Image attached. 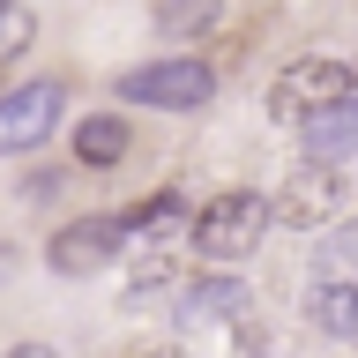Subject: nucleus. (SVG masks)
Instances as JSON below:
<instances>
[{"label":"nucleus","instance_id":"1","mask_svg":"<svg viewBox=\"0 0 358 358\" xmlns=\"http://www.w3.org/2000/svg\"><path fill=\"white\" fill-rule=\"evenodd\" d=\"M268 217H276V201H268V194H254V187H224V194H209L194 209L187 246H194L209 268H231V262H246V254L262 246Z\"/></svg>","mask_w":358,"mask_h":358},{"label":"nucleus","instance_id":"2","mask_svg":"<svg viewBox=\"0 0 358 358\" xmlns=\"http://www.w3.org/2000/svg\"><path fill=\"white\" fill-rule=\"evenodd\" d=\"M358 97V67L351 60H329V52H306V60H291L276 83H268V120H321V112H336V105H351Z\"/></svg>","mask_w":358,"mask_h":358},{"label":"nucleus","instance_id":"3","mask_svg":"<svg viewBox=\"0 0 358 358\" xmlns=\"http://www.w3.org/2000/svg\"><path fill=\"white\" fill-rule=\"evenodd\" d=\"M120 97L127 105H157V112H201L217 97V67L201 60V52H172V60H142L120 75Z\"/></svg>","mask_w":358,"mask_h":358},{"label":"nucleus","instance_id":"4","mask_svg":"<svg viewBox=\"0 0 358 358\" xmlns=\"http://www.w3.org/2000/svg\"><path fill=\"white\" fill-rule=\"evenodd\" d=\"M60 120H67V90L60 83H15L8 97H0V157L38 150Z\"/></svg>","mask_w":358,"mask_h":358},{"label":"nucleus","instance_id":"5","mask_svg":"<svg viewBox=\"0 0 358 358\" xmlns=\"http://www.w3.org/2000/svg\"><path fill=\"white\" fill-rule=\"evenodd\" d=\"M120 246H127L120 217H75L67 231H52L45 262L60 268V276H97V268H112V254H120Z\"/></svg>","mask_w":358,"mask_h":358},{"label":"nucleus","instance_id":"6","mask_svg":"<svg viewBox=\"0 0 358 358\" xmlns=\"http://www.w3.org/2000/svg\"><path fill=\"white\" fill-rule=\"evenodd\" d=\"M172 299H179L172 313L187 321V329H217V321H246V299H254V291H246L239 276L209 268V276H194V284H179Z\"/></svg>","mask_w":358,"mask_h":358},{"label":"nucleus","instance_id":"7","mask_svg":"<svg viewBox=\"0 0 358 358\" xmlns=\"http://www.w3.org/2000/svg\"><path fill=\"white\" fill-rule=\"evenodd\" d=\"M336 209H343V179L329 172V164H299V172L284 179V194H276V217L284 224H329Z\"/></svg>","mask_w":358,"mask_h":358},{"label":"nucleus","instance_id":"8","mask_svg":"<svg viewBox=\"0 0 358 358\" xmlns=\"http://www.w3.org/2000/svg\"><path fill=\"white\" fill-rule=\"evenodd\" d=\"M299 142H306V164H329V172L351 164V157H358V97L336 105V112H321V120H306Z\"/></svg>","mask_w":358,"mask_h":358},{"label":"nucleus","instance_id":"9","mask_svg":"<svg viewBox=\"0 0 358 358\" xmlns=\"http://www.w3.org/2000/svg\"><path fill=\"white\" fill-rule=\"evenodd\" d=\"M157 291H179L172 231H157V239H134V262H127V299H157Z\"/></svg>","mask_w":358,"mask_h":358},{"label":"nucleus","instance_id":"10","mask_svg":"<svg viewBox=\"0 0 358 358\" xmlns=\"http://www.w3.org/2000/svg\"><path fill=\"white\" fill-rule=\"evenodd\" d=\"M127 120H112V112H97V120H75V164H90V172H112L120 157H127Z\"/></svg>","mask_w":358,"mask_h":358},{"label":"nucleus","instance_id":"11","mask_svg":"<svg viewBox=\"0 0 358 358\" xmlns=\"http://www.w3.org/2000/svg\"><path fill=\"white\" fill-rule=\"evenodd\" d=\"M313 276H321V284H351V291H358V217H351V224H329V239L313 246Z\"/></svg>","mask_w":358,"mask_h":358},{"label":"nucleus","instance_id":"12","mask_svg":"<svg viewBox=\"0 0 358 358\" xmlns=\"http://www.w3.org/2000/svg\"><path fill=\"white\" fill-rule=\"evenodd\" d=\"M172 224H179V187H157V194H142V201H127V209H120L127 246H134V239H157V231H172Z\"/></svg>","mask_w":358,"mask_h":358},{"label":"nucleus","instance_id":"13","mask_svg":"<svg viewBox=\"0 0 358 358\" xmlns=\"http://www.w3.org/2000/svg\"><path fill=\"white\" fill-rule=\"evenodd\" d=\"M313 321L343 343H358V291L351 284H313Z\"/></svg>","mask_w":358,"mask_h":358},{"label":"nucleus","instance_id":"14","mask_svg":"<svg viewBox=\"0 0 358 358\" xmlns=\"http://www.w3.org/2000/svg\"><path fill=\"white\" fill-rule=\"evenodd\" d=\"M30 38H38V15H30L22 0H0V60H15Z\"/></svg>","mask_w":358,"mask_h":358},{"label":"nucleus","instance_id":"15","mask_svg":"<svg viewBox=\"0 0 358 358\" xmlns=\"http://www.w3.org/2000/svg\"><path fill=\"white\" fill-rule=\"evenodd\" d=\"M209 22H217V8H209V0H187V8H172V0H164V8H157V30H172V38L209 30Z\"/></svg>","mask_w":358,"mask_h":358},{"label":"nucleus","instance_id":"16","mask_svg":"<svg viewBox=\"0 0 358 358\" xmlns=\"http://www.w3.org/2000/svg\"><path fill=\"white\" fill-rule=\"evenodd\" d=\"M0 358H60L52 343H15V351H0Z\"/></svg>","mask_w":358,"mask_h":358},{"label":"nucleus","instance_id":"17","mask_svg":"<svg viewBox=\"0 0 358 358\" xmlns=\"http://www.w3.org/2000/svg\"><path fill=\"white\" fill-rule=\"evenodd\" d=\"M127 358H179V351H172V343H134Z\"/></svg>","mask_w":358,"mask_h":358}]
</instances>
